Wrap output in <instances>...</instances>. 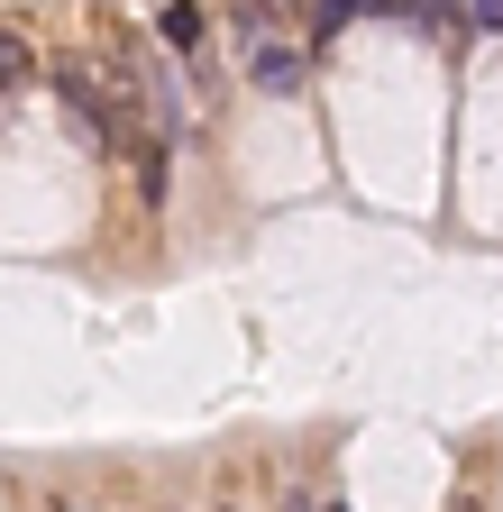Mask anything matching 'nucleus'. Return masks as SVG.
Returning <instances> with one entry per match:
<instances>
[{"label": "nucleus", "mask_w": 503, "mask_h": 512, "mask_svg": "<svg viewBox=\"0 0 503 512\" xmlns=\"http://www.w3.org/2000/svg\"><path fill=\"white\" fill-rule=\"evenodd\" d=\"M247 74H257V92H302V55H293V46H257Z\"/></svg>", "instance_id": "nucleus-1"}, {"label": "nucleus", "mask_w": 503, "mask_h": 512, "mask_svg": "<svg viewBox=\"0 0 503 512\" xmlns=\"http://www.w3.org/2000/svg\"><path fill=\"white\" fill-rule=\"evenodd\" d=\"M28 74H37V46L0 28V83H28Z\"/></svg>", "instance_id": "nucleus-2"}, {"label": "nucleus", "mask_w": 503, "mask_h": 512, "mask_svg": "<svg viewBox=\"0 0 503 512\" xmlns=\"http://www.w3.org/2000/svg\"><path fill=\"white\" fill-rule=\"evenodd\" d=\"M156 37H165L174 55H193V46H202V10H165V28H156Z\"/></svg>", "instance_id": "nucleus-3"}, {"label": "nucleus", "mask_w": 503, "mask_h": 512, "mask_svg": "<svg viewBox=\"0 0 503 512\" xmlns=\"http://www.w3.org/2000/svg\"><path fill=\"white\" fill-rule=\"evenodd\" d=\"M348 10H357V0H311V37H330V28H348Z\"/></svg>", "instance_id": "nucleus-4"}, {"label": "nucleus", "mask_w": 503, "mask_h": 512, "mask_svg": "<svg viewBox=\"0 0 503 512\" xmlns=\"http://www.w3.org/2000/svg\"><path fill=\"white\" fill-rule=\"evenodd\" d=\"M467 19L476 28H503V0H467Z\"/></svg>", "instance_id": "nucleus-5"}, {"label": "nucleus", "mask_w": 503, "mask_h": 512, "mask_svg": "<svg viewBox=\"0 0 503 512\" xmlns=\"http://www.w3.org/2000/svg\"><path fill=\"white\" fill-rule=\"evenodd\" d=\"M284 512H311V503H284Z\"/></svg>", "instance_id": "nucleus-6"}, {"label": "nucleus", "mask_w": 503, "mask_h": 512, "mask_svg": "<svg viewBox=\"0 0 503 512\" xmlns=\"http://www.w3.org/2000/svg\"><path fill=\"white\" fill-rule=\"evenodd\" d=\"M302 10H311V0H302Z\"/></svg>", "instance_id": "nucleus-7"}]
</instances>
